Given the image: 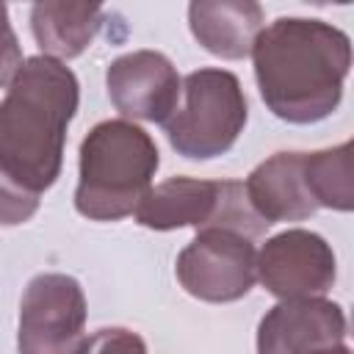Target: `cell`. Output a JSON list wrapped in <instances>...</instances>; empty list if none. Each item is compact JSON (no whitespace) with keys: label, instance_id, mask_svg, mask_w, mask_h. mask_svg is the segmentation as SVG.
I'll return each mask as SVG.
<instances>
[{"label":"cell","instance_id":"cell-13","mask_svg":"<svg viewBox=\"0 0 354 354\" xmlns=\"http://www.w3.org/2000/svg\"><path fill=\"white\" fill-rule=\"evenodd\" d=\"M102 25L100 3H66L41 0L30 8V30L36 44L50 58H77L97 36Z\"/></svg>","mask_w":354,"mask_h":354},{"label":"cell","instance_id":"cell-6","mask_svg":"<svg viewBox=\"0 0 354 354\" xmlns=\"http://www.w3.org/2000/svg\"><path fill=\"white\" fill-rule=\"evenodd\" d=\"M177 279L199 301H238L257 282V252L252 238L210 227L196 230L194 241L177 254Z\"/></svg>","mask_w":354,"mask_h":354},{"label":"cell","instance_id":"cell-2","mask_svg":"<svg viewBox=\"0 0 354 354\" xmlns=\"http://www.w3.org/2000/svg\"><path fill=\"white\" fill-rule=\"evenodd\" d=\"M75 72L50 55L25 58L0 102V174L41 196L64 166V141L77 113Z\"/></svg>","mask_w":354,"mask_h":354},{"label":"cell","instance_id":"cell-18","mask_svg":"<svg viewBox=\"0 0 354 354\" xmlns=\"http://www.w3.org/2000/svg\"><path fill=\"white\" fill-rule=\"evenodd\" d=\"M315 354H351V348H348L346 343H340V346H329V348H321V351H315Z\"/></svg>","mask_w":354,"mask_h":354},{"label":"cell","instance_id":"cell-8","mask_svg":"<svg viewBox=\"0 0 354 354\" xmlns=\"http://www.w3.org/2000/svg\"><path fill=\"white\" fill-rule=\"evenodd\" d=\"M337 277L332 246L310 230L271 235L257 252V279L277 299L324 296Z\"/></svg>","mask_w":354,"mask_h":354},{"label":"cell","instance_id":"cell-10","mask_svg":"<svg viewBox=\"0 0 354 354\" xmlns=\"http://www.w3.org/2000/svg\"><path fill=\"white\" fill-rule=\"evenodd\" d=\"M346 343V313L337 301L279 299L257 326V354H315Z\"/></svg>","mask_w":354,"mask_h":354},{"label":"cell","instance_id":"cell-14","mask_svg":"<svg viewBox=\"0 0 354 354\" xmlns=\"http://www.w3.org/2000/svg\"><path fill=\"white\" fill-rule=\"evenodd\" d=\"M354 144L343 141L332 149L304 152V183L318 207L348 213L354 207Z\"/></svg>","mask_w":354,"mask_h":354},{"label":"cell","instance_id":"cell-15","mask_svg":"<svg viewBox=\"0 0 354 354\" xmlns=\"http://www.w3.org/2000/svg\"><path fill=\"white\" fill-rule=\"evenodd\" d=\"M77 354H147V343L141 335L124 326H105L83 337Z\"/></svg>","mask_w":354,"mask_h":354},{"label":"cell","instance_id":"cell-16","mask_svg":"<svg viewBox=\"0 0 354 354\" xmlns=\"http://www.w3.org/2000/svg\"><path fill=\"white\" fill-rule=\"evenodd\" d=\"M36 210H39V196L19 188L17 183H11L8 177L0 174V224L3 227L22 224Z\"/></svg>","mask_w":354,"mask_h":354},{"label":"cell","instance_id":"cell-3","mask_svg":"<svg viewBox=\"0 0 354 354\" xmlns=\"http://www.w3.org/2000/svg\"><path fill=\"white\" fill-rule=\"evenodd\" d=\"M160 166L152 136L127 122L105 119L80 141V180L75 210L91 221H119L133 216Z\"/></svg>","mask_w":354,"mask_h":354},{"label":"cell","instance_id":"cell-4","mask_svg":"<svg viewBox=\"0 0 354 354\" xmlns=\"http://www.w3.org/2000/svg\"><path fill=\"white\" fill-rule=\"evenodd\" d=\"M246 116L249 108L241 80L227 69L205 66L185 75L180 102L163 122V130L177 155L210 160L232 149Z\"/></svg>","mask_w":354,"mask_h":354},{"label":"cell","instance_id":"cell-7","mask_svg":"<svg viewBox=\"0 0 354 354\" xmlns=\"http://www.w3.org/2000/svg\"><path fill=\"white\" fill-rule=\"evenodd\" d=\"M86 329V293L69 274H39L19 301V354H77Z\"/></svg>","mask_w":354,"mask_h":354},{"label":"cell","instance_id":"cell-11","mask_svg":"<svg viewBox=\"0 0 354 354\" xmlns=\"http://www.w3.org/2000/svg\"><path fill=\"white\" fill-rule=\"evenodd\" d=\"M243 191L252 210L268 227L277 221H301L318 210L304 183V152H277L266 158L249 171Z\"/></svg>","mask_w":354,"mask_h":354},{"label":"cell","instance_id":"cell-9","mask_svg":"<svg viewBox=\"0 0 354 354\" xmlns=\"http://www.w3.org/2000/svg\"><path fill=\"white\" fill-rule=\"evenodd\" d=\"M105 86L122 116L163 124L180 102L183 80L163 53L133 50L108 64Z\"/></svg>","mask_w":354,"mask_h":354},{"label":"cell","instance_id":"cell-12","mask_svg":"<svg viewBox=\"0 0 354 354\" xmlns=\"http://www.w3.org/2000/svg\"><path fill=\"white\" fill-rule=\"evenodd\" d=\"M194 39L213 55L241 61L252 55L263 30V8L254 0H194L188 6Z\"/></svg>","mask_w":354,"mask_h":354},{"label":"cell","instance_id":"cell-17","mask_svg":"<svg viewBox=\"0 0 354 354\" xmlns=\"http://www.w3.org/2000/svg\"><path fill=\"white\" fill-rule=\"evenodd\" d=\"M22 66V47L8 22V8L0 3V88H6Z\"/></svg>","mask_w":354,"mask_h":354},{"label":"cell","instance_id":"cell-1","mask_svg":"<svg viewBox=\"0 0 354 354\" xmlns=\"http://www.w3.org/2000/svg\"><path fill=\"white\" fill-rule=\"evenodd\" d=\"M266 108L290 124H313L337 111L351 69L348 36L324 19L279 17L252 47Z\"/></svg>","mask_w":354,"mask_h":354},{"label":"cell","instance_id":"cell-5","mask_svg":"<svg viewBox=\"0 0 354 354\" xmlns=\"http://www.w3.org/2000/svg\"><path fill=\"white\" fill-rule=\"evenodd\" d=\"M133 216L141 227L158 232L180 227H221L246 238H257L268 230V224L252 210L243 183L235 180L169 177L144 194Z\"/></svg>","mask_w":354,"mask_h":354}]
</instances>
